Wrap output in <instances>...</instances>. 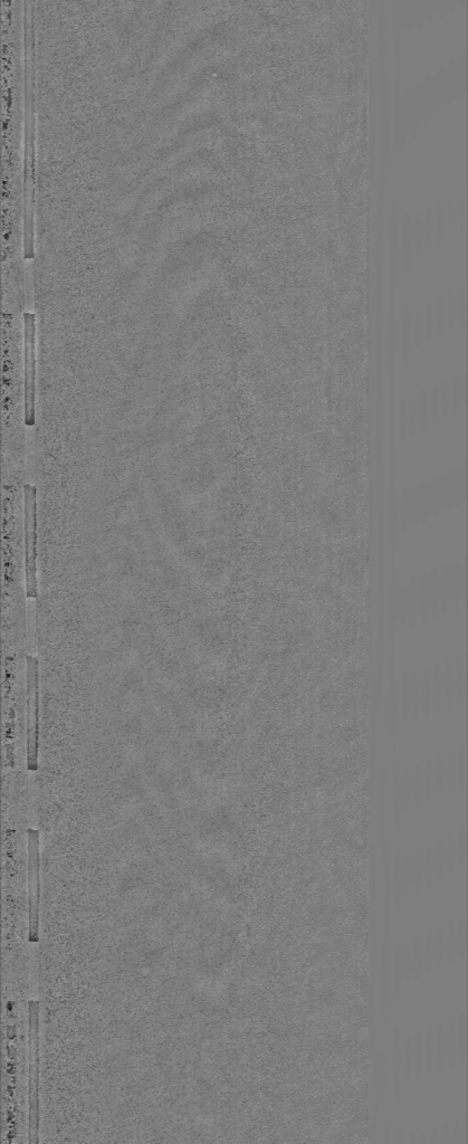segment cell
Instances as JSON below:
<instances>
[{
	"label": "cell",
	"instance_id": "obj_3",
	"mask_svg": "<svg viewBox=\"0 0 468 1144\" xmlns=\"http://www.w3.org/2000/svg\"><path fill=\"white\" fill-rule=\"evenodd\" d=\"M36 327L33 313H24V341H25V425L33 427L36 424L35 398H36Z\"/></svg>",
	"mask_w": 468,
	"mask_h": 1144
},
{
	"label": "cell",
	"instance_id": "obj_1",
	"mask_svg": "<svg viewBox=\"0 0 468 1144\" xmlns=\"http://www.w3.org/2000/svg\"><path fill=\"white\" fill-rule=\"evenodd\" d=\"M26 697H27V769L38 770V737H40V694H38V661L33 656L26 657Z\"/></svg>",
	"mask_w": 468,
	"mask_h": 1144
},
{
	"label": "cell",
	"instance_id": "obj_5",
	"mask_svg": "<svg viewBox=\"0 0 468 1144\" xmlns=\"http://www.w3.org/2000/svg\"><path fill=\"white\" fill-rule=\"evenodd\" d=\"M30 1026H31V1044H32V1076H31V1092H30V1134L31 1143L38 1142V1062H40V1041H38V1034H40V1005L37 1001L33 1000L30 1003Z\"/></svg>",
	"mask_w": 468,
	"mask_h": 1144
},
{
	"label": "cell",
	"instance_id": "obj_2",
	"mask_svg": "<svg viewBox=\"0 0 468 1144\" xmlns=\"http://www.w3.org/2000/svg\"><path fill=\"white\" fill-rule=\"evenodd\" d=\"M25 504V580L26 596L36 599L37 591V565H36V489L33 485L24 486Z\"/></svg>",
	"mask_w": 468,
	"mask_h": 1144
},
{
	"label": "cell",
	"instance_id": "obj_4",
	"mask_svg": "<svg viewBox=\"0 0 468 1144\" xmlns=\"http://www.w3.org/2000/svg\"><path fill=\"white\" fill-rule=\"evenodd\" d=\"M28 876H30V941H38L40 910V832L28 829Z\"/></svg>",
	"mask_w": 468,
	"mask_h": 1144
}]
</instances>
